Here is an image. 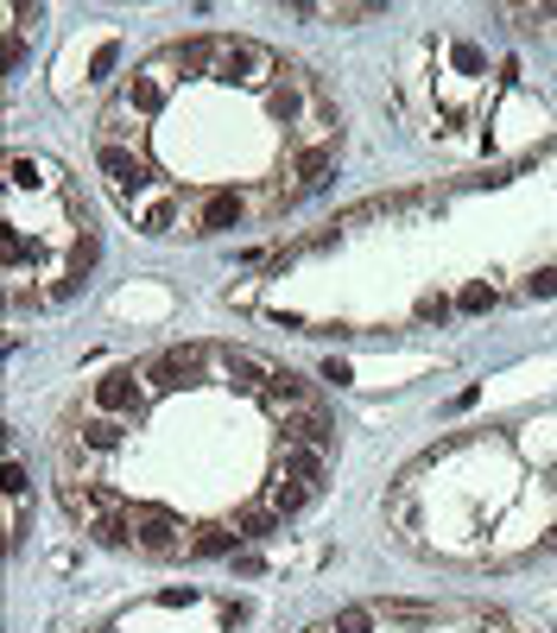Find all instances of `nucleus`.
<instances>
[{
	"mask_svg": "<svg viewBox=\"0 0 557 633\" xmlns=\"http://www.w3.org/2000/svg\"><path fill=\"white\" fill-rule=\"evenodd\" d=\"M368 627H374V608H342L329 621V633H368Z\"/></svg>",
	"mask_w": 557,
	"mask_h": 633,
	"instance_id": "8",
	"label": "nucleus"
},
{
	"mask_svg": "<svg viewBox=\"0 0 557 633\" xmlns=\"http://www.w3.org/2000/svg\"><path fill=\"white\" fill-rule=\"evenodd\" d=\"M526 292H545V298H551V292H557V273H532Z\"/></svg>",
	"mask_w": 557,
	"mask_h": 633,
	"instance_id": "11",
	"label": "nucleus"
},
{
	"mask_svg": "<svg viewBox=\"0 0 557 633\" xmlns=\"http://www.w3.org/2000/svg\"><path fill=\"white\" fill-rule=\"evenodd\" d=\"M57 501H64L70 520H83V532L101 526L108 513H121V494H114V488H101L96 476H70V469L57 476Z\"/></svg>",
	"mask_w": 557,
	"mask_h": 633,
	"instance_id": "1",
	"label": "nucleus"
},
{
	"mask_svg": "<svg viewBox=\"0 0 557 633\" xmlns=\"http://www.w3.org/2000/svg\"><path fill=\"white\" fill-rule=\"evenodd\" d=\"M234 526H241V538L253 545V538H273V532L285 526V513H273V506L260 501V506H241V513H234Z\"/></svg>",
	"mask_w": 557,
	"mask_h": 633,
	"instance_id": "7",
	"label": "nucleus"
},
{
	"mask_svg": "<svg viewBox=\"0 0 557 633\" xmlns=\"http://www.w3.org/2000/svg\"><path fill=\"white\" fill-rule=\"evenodd\" d=\"M444 310H450L444 298H425V304H418V324H444Z\"/></svg>",
	"mask_w": 557,
	"mask_h": 633,
	"instance_id": "10",
	"label": "nucleus"
},
{
	"mask_svg": "<svg viewBox=\"0 0 557 633\" xmlns=\"http://www.w3.org/2000/svg\"><path fill=\"white\" fill-rule=\"evenodd\" d=\"M278 425H285V444H310V450H336V425H329L324 405H298V412H278Z\"/></svg>",
	"mask_w": 557,
	"mask_h": 633,
	"instance_id": "2",
	"label": "nucleus"
},
{
	"mask_svg": "<svg viewBox=\"0 0 557 633\" xmlns=\"http://www.w3.org/2000/svg\"><path fill=\"white\" fill-rule=\"evenodd\" d=\"M241 216H248V203L241 197H203V203H190L184 234H222V228H234Z\"/></svg>",
	"mask_w": 557,
	"mask_h": 633,
	"instance_id": "3",
	"label": "nucleus"
},
{
	"mask_svg": "<svg viewBox=\"0 0 557 633\" xmlns=\"http://www.w3.org/2000/svg\"><path fill=\"white\" fill-rule=\"evenodd\" d=\"M234 545H248L234 520H209V526H197V532H190V557H228Z\"/></svg>",
	"mask_w": 557,
	"mask_h": 633,
	"instance_id": "4",
	"label": "nucleus"
},
{
	"mask_svg": "<svg viewBox=\"0 0 557 633\" xmlns=\"http://www.w3.org/2000/svg\"><path fill=\"white\" fill-rule=\"evenodd\" d=\"M278 469H285V476H298V481H310V488H324V450H310V444H285V450H278Z\"/></svg>",
	"mask_w": 557,
	"mask_h": 633,
	"instance_id": "5",
	"label": "nucleus"
},
{
	"mask_svg": "<svg viewBox=\"0 0 557 633\" xmlns=\"http://www.w3.org/2000/svg\"><path fill=\"white\" fill-rule=\"evenodd\" d=\"M310 494H317V488H310V481H298V476H285V469L266 481V506H273V513H285V520H292V513H298Z\"/></svg>",
	"mask_w": 557,
	"mask_h": 633,
	"instance_id": "6",
	"label": "nucleus"
},
{
	"mask_svg": "<svg viewBox=\"0 0 557 633\" xmlns=\"http://www.w3.org/2000/svg\"><path fill=\"white\" fill-rule=\"evenodd\" d=\"M481 304H494V285H469L462 292V310H481Z\"/></svg>",
	"mask_w": 557,
	"mask_h": 633,
	"instance_id": "9",
	"label": "nucleus"
}]
</instances>
